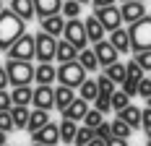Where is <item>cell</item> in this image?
<instances>
[{
	"mask_svg": "<svg viewBox=\"0 0 151 146\" xmlns=\"http://www.w3.org/2000/svg\"><path fill=\"white\" fill-rule=\"evenodd\" d=\"M94 16L96 21L104 26V31H115L122 26V18H120V8L117 5H104V8H94Z\"/></svg>",
	"mask_w": 151,
	"mask_h": 146,
	"instance_id": "ba28073f",
	"label": "cell"
},
{
	"mask_svg": "<svg viewBox=\"0 0 151 146\" xmlns=\"http://www.w3.org/2000/svg\"><path fill=\"white\" fill-rule=\"evenodd\" d=\"M86 146H104V141H102V138H91Z\"/></svg>",
	"mask_w": 151,
	"mask_h": 146,
	"instance_id": "c3c4849f",
	"label": "cell"
},
{
	"mask_svg": "<svg viewBox=\"0 0 151 146\" xmlns=\"http://www.w3.org/2000/svg\"><path fill=\"white\" fill-rule=\"evenodd\" d=\"M138 97H143V99L151 97V76H143V78L138 81Z\"/></svg>",
	"mask_w": 151,
	"mask_h": 146,
	"instance_id": "f35d334b",
	"label": "cell"
},
{
	"mask_svg": "<svg viewBox=\"0 0 151 146\" xmlns=\"http://www.w3.org/2000/svg\"><path fill=\"white\" fill-rule=\"evenodd\" d=\"M11 94V102L18 104V107H29L31 104V89L29 86H13V91H8Z\"/></svg>",
	"mask_w": 151,
	"mask_h": 146,
	"instance_id": "4316f807",
	"label": "cell"
},
{
	"mask_svg": "<svg viewBox=\"0 0 151 146\" xmlns=\"http://www.w3.org/2000/svg\"><path fill=\"white\" fill-rule=\"evenodd\" d=\"M73 99H76V91L70 86H58V89H55V110H60V112H63Z\"/></svg>",
	"mask_w": 151,
	"mask_h": 146,
	"instance_id": "cb8c5ba5",
	"label": "cell"
},
{
	"mask_svg": "<svg viewBox=\"0 0 151 146\" xmlns=\"http://www.w3.org/2000/svg\"><path fill=\"white\" fill-rule=\"evenodd\" d=\"M5 55H8V60H26V63H31V60H34V34L18 37L11 47L5 50Z\"/></svg>",
	"mask_w": 151,
	"mask_h": 146,
	"instance_id": "8992f818",
	"label": "cell"
},
{
	"mask_svg": "<svg viewBox=\"0 0 151 146\" xmlns=\"http://www.w3.org/2000/svg\"><path fill=\"white\" fill-rule=\"evenodd\" d=\"M109 128H112V136H117V138H130V133H133V128L128 123H122L120 117H115L109 123Z\"/></svg>",
	"mask_w": 151,
	"mask_h": 146,
	"instance_id": "4dcf8cb0",
	"label": "cell"
},
{
	"mask_svg": "<svg viewBox=\"0 0 151 146\" xmlns=\"http://www.w3.org/2000/svg\"><path fill=\"white\" fill-rule=\"evenodd\" d=\"M94 136H96V138H102V141H107V138L112 136V128H109V123H107V120H102V123L94 128Z\"/></svg>",
	"mask_w": 151,
	"mask_h": 146,
	"instance_id": "ab89813d",
	"label": "cell"
},
{
	"mask_svg": "<svg viewBox=\"0 0 151 146\" xmlns=\"http://www.w3.org/2000/svg\"><path fill=\"white\" fill-rule=\"evenodd\" d=\"M55 78L60 81V86H70V89H78L89 76L86 71L81 68V63L73 60V63H60V68L55 71Z\"/></svg>",
	"mask_w": 151,
	"mask_h": 146,
	"instance_id": "277c9868",
	"label": "cell"
},
{
	"mask_svg": "<svg viewBox=\"0 0 151 146\" xmlns=\"http://www.w3.org/2000/svg\"><path fill=\"white\" fill-rule=\"evenodd\" d=\"M83 29H86V37H89V42H102L104 39V26L96 21V16H89L86 21H83Z\"/></svg>",
	"mask_w": 151,
	"mask_h": 146,
	"instance_id": "d6986e66",
	"label": "cell"
},
{
	"mask_svg": "<svg viewBox=\"0 0 151 146\" xmlns=\"http://www.w3.org/2000/svg\"><path fill=\"white\" fill-rule=\"evenodd\" d=\"M94 55H96L99 68H107V65H112V63H117V60H120V52L107 42V39H102V42L94 44Z\"/></svg>",
	"mask_w": 151,
	"mask_h": 146,
	"instance_id": "7c38bea8",
	"label": "cell"
},
{
	"mask_svg": "<svg viewBox=\"0 0 151 146\" xmlns=\"http://www.w3.org/2000/svg\"><path fill=\"white\" fill-rule=\"evenodd\" d=\"M96 94H99V89H96V78H86V81L78 86V94H76V97H81V99H86V102H94Z\"/></svg>",
	"mask_w": 151,
	"mask_h": 146,
	"instance_id": "83f0119b",
	"label": "cell"
},
{
	"mask_svg": "<svg viewBox=\"0 0 151 146\" xmlns=\"http://www.w3.org/2000/svg\"><path fill=\"white\" fill-rule=\"evenodd\" d=\"M24 34H26V21H21L11 8L8 11L3 8V13H0V50H8Z\"/></svg>",
	"mask_w": 151,
	"mask_h": 146,
	"instance_id": "6da1fadb",
	"label": "cell"
},
{
	"mask_svg": "<svg viewBox=\"0 0 151 146\" xmlns=\"http://www.w3.org/2000/svg\"><path fill=\"white\" fill-rule=\"evenodd\" d=\"M60 16H63V18H78V16H81V3L65 0V3L60 5Z\"/></svg>",
	"mask_w": 151,
	"mask_h": 146,
	"instance_id": "1f68e13d",
	"label": "cell"
},
{
	"mask_svg": "<svg viewBox=\"0 0 151 146\" xmlns=\"http://www.w3.org/2000/svg\"><path fill=\"white\" fill-rule=\"evenodd\" d=\"M125 73H128V78H133V81H141V78L146 76V73H143V68L138 65L136 60H128V63H125Z\"/></svg>",
	"mask_w": 151,
	"mask_h": 146,
	"instance_id": "836d02e7",
	"label": "cell"
},
{
	"mask_svg": "<svg viewBox=\"0 0 151 146\" xmlns=\"http://www.w3.org/2000/svg\"><path fill=\"white\" fill-rule=\"evenodd\" d=\"M31 104L37 110H47V112L55 110V89L37 84V89H31Z\"/></svg>",
	"mask_w": 151,
	"mask_h": 146,
	"instance_id": "9c48e42d",
	"label": "cell"
},
{
	"mask_svg": "<svg viewBox=\"0 0 151 146\" xmlns=\"http://www.w3.org/2000/svg\"><path fill=\"white\" fill-rule=\"evenodd\" d=\"M55 47H58V39L50 37L45 31L34 34V58L39 63H52L55 60Z\"/></svg>",
	"mask_w": 151,
	"mask_h": 146,
	"instance_id": "52a82bcc",
	"label": "cell"
},
{
	"mask_svg": "<svg viewBox=\"0 0 151 146\" xmlns=\"http://www.w3.org/2000/svg\"><path fill=\"white\" fill-rule=\"evenodd\" d=\"M149 141H151V131H149Z\"/></svg>",
	"mask_w": 151,
	"mask_h": 146,
	"instance_id": "11a10c76",
	"label": "cell"
},
{
	"mask_svg": "<svg viewBox=\"0 0 151 146\" xmlns=\"http://www.w3.org/2000/svg\"><path fill=\"white\" fill-rule=\"evenodd\" d=\"M146 107H151V97H149V99H146Z\"/></svg>",
	"mask_w": 151,
	"mask_h": 146,
	"instance_id": "816d5d0a",
	"label": "cell"
},
{
	"mask_svg": "<svg viewBox=\"0 0 151 146\" xmlns=\"http://www.w3.org/2000/svg\"><path fill=\"white\" fill-rule=\"evenodd\" d=\"M91 138H96V136H94V131H91V128H86V125H81V128L76 131L73 144H76V146H86V144L91 141Z\"/></svg>",
	"mask_w": 151,
	"mask_h": 146,
	"instance_id": "d6a6232c",
	"label": "cell"
},
{
	"mask_svg": "<svg viewBox=\"0 0 151 146\" xmlns=\"http://www.w3.org/2000/svg\"><path fill=\"white\" fill-rule=\"evenodd\" d=\"M104 146H128V138H117V136H109L104 141Z\"/></svg>",
	"mask_w": 151,
	"mask_h": 146,
	"instance_id": "f6af8a7d",
	"label": "cell"
},
{
	"mask_svg": "<svg viewBox=\"0 0 151 146\" xmlns=\"http://www.w3.org/2000/svg\"><path fill=\"white\" fill-rule=\"evenodd\" d=\"M78 63H81V68L86 73H96L99 71V63H96V55H94V50H78Z\"/></svg>",
	"mask_w": 151,
	"mask_h": 146,
	"instance_id": "d4e9b609",
	"label": "cell"
},
{
	"mask_svg": "<svg viewBox=\"0 0 151 146\" xmlns=\"http://www.w3.org/2000/svg\"><path fill=\"white\" fill-rule=\"evenodd\" d=\"M58 131H60V144H73L78 125H76L73 120H65V117H63V123L58 125Z\"/></svg>",
	"mask_w": 151,
	"mask_h": 146,
	"instance_id": "f1b7e54d",
	"label": "cell"
},
{
	"mask_svg": "<svg viewBox=\"0 0 151 146\" xmlns=\"http://www.w3.org/2000/svg\"><path fill=\"white\" fill-rule=\"evenodd\" d=\"M94 8H104V5H115V0H91Z\"/></svg>",
	"mask_w": 151,
	"mask_h": 146,
	"instance_id": "7dc6e473",
	"label": "cell"
},
{
	"mask_svg": "<svg viewBox=\"0 0 151 146\" xmlns=\"http://www.w3.org/2000/svg\"><path fill=\"white\" fill-rule=\"evenodd\" d=\"M120 86H122V91H125L128 97H138V81H133V78H125Z\"/></svg>",
	"mask_w": 151,
	"mask_h": 146,
	"instance_id": "60d3db41",
	"label": "cell"
},
{
	"mask_svg": "<svg viewBox=\"0 0 151 146\" xmlns=\"http://www.w3.org/2000/svg\"><path fill=\"white\" fill-rule=\"evenodd\" d=\"M117 117H120L122 123H128L133 131H136V128H141V110H138L136 104H128L125 110H120V112H117Z\"/></svg>",
	"mask_w": 151,
	"mask_h": 146,
	"instance_id": "603a6c76",
	"label": "cell"
},
{
	"mask_svg": "<svg viewBox=\"0 0 151 146\" xmlns=\"http://www.w3.org/2000/svg\"><path fill=\"white\" fill-rule=\"evenodd\" d=\"M102 120H104V115H102V112H96V110H89V112L83 115V120H81V123H83L86 128H91V131H94V128H96Z\"/></svg>",
	"mask_w": 151,
	"mask_h": 146,
	"instance_id": "e575fe53",
	"label": "cell"
},
{
	"mask_svg": "<svg viewBox=\"0 0 151 146\" xmlns=\"http://www.w3.org/2000/svg\"><path fill=\"white\" fill-rule=\"evenodd\" d=\"M31 146H45V144H31Z\"/></svg>",
	"mask_w": 151,
	"mask_h": 146,
	"instance_id": "db71d44e",
	"label": "cell"
},
{
	"mask_svg": "<svg viewBox=\"0 0 151 146\" xmlns=\"http://www.w3.org/2000/svg\"><path fill=\"white\" fill-rule=\"evenodd\" d=\"M11 11L21 21H31L34 18V3L31 0H11Z\"/></svg>",
	"mask_w": 151,
	"mask_h": 146,
	"instance_id": "7402d4cb",
	"label": "cell"
},
{
	"mask_svg": "<svg viewBox=\"0 0 151 146\" xmlns=\"http://www.w3.org/2000/svg\"><path fill=\"white\" fill-rule=\"evenodd\" d=\"M31 3H34V16H39V21L47 16H58L63 5V0H31Z\"/></svg>",
	"mask_w": 151,
	"mask_h": 146,
	"instance_id": "5bb4252c",
	"label": "cell"
},
{
	"mask_svg": "<svg viewBox=\"0 0 151 146\" xmlns=\"http://www.w3.org/2000/svg\"><path fill=\"white\" fill-rule=\"evenodd\" d=\"M11 120H13V131H26V123H29V107H18V104H13L11 110Z\"/></svg>",
	"mask_w": 151,
	"mask_h": 146,
	"instance_id": "44dd1931",
	"label": "cell"
},
{
	"mask_svg": "<svg viewBox=\"0 0 151 146\" xmlns=\"http://www.w3.org/2000/svg\"><path fill=\"white\" fill-rule=\"evenodd\" d=\"M0 13H3V0H0Z\"/></svg>",
	"mask_w": 151,
	"mask_h": 146,
	"instance_id": "f5cc1de1",
	"label": "cell"
},
{
	"mask_svg": "<svg viewBox=\"0 0 151 146\" xmlns=\"http://www.w3.org/2000/svg\"><path fill=\"white\" fill-rule=\"evenodd\" d=\"M0 131L11 133L13 131V120H11V112H0Z\"/></svg>",
	"mask_w": 151,
	"mask_h": 146,
	"instance_id": "b9f144b4",
	"label": "cell"
},
{
	"mask_svg": "<svg viewBox=\"0 0 151 146\" xmlns=\"http://www.w3.org/2000/svg\"><path fill=\"white\" fill-rule=\"evenodd\" d=\"M109 104H112V110H115V112H120V110H125V107L130 104V97H128L122 89H120V91L115 89V91L109 94Z\"/></svg>",
	"mask_w": 151,
	"mask_h": 146,
	"instance_id": "f546056e",
	"label": "cell"
},
{
	"mask_svg": "<svg viewBox=\"0 0 151 146\" xmlns=\"http://www.w3.org/2000/svg\"><path fill=\"white\" fill-rule=\"evenodd\" d=\"M63 39H65V42H70L76 50H86L89 37H86V29H83V21H81V18H65Z\"/></svg>",
	"mask_w": 151,
	"mask_h": 146,
	"instance_id": "5b68a950",
	"label": "cell"
},
{
	"mask_svg": "<svg viewBox=\"0 0 151 146\" xmlns=\"http://www.w3.org/2000/svg\"><path fill=\"white\" fill-rule=\"evenodd\" d=\"M3 68L8 73V84H13V86H29L34 81V65L26 60H8Z\"/></svg>",
	"mask_w": 151,
	"mask_h": 146,
	"instance_id": "3957f363",
	"label": "cell"
},
{
	"mask_svg": "<svg viewBox=\"0 0 151 146\" xmlns=\"http://www.w3.org/2000/svg\"><path fill=\"white\" fill-rule=\"evenodd\" d=\"M5 86H8V73H5V68L0 65V91H3Z\"/></svg>",
	"mask_w": 151,
	"mask_h": 146,
	"instance_id": "bcb514c9",
	"label": "cell"
},
{
	"mask_svg": "<svg viewBox=\"0 0 151 146\" xmlns=\"http://www.w3.org/2000/svg\"><path fill=\"white\" fill-rule=\"evenodd\" d=\"M47 123H50V112L47 110H31L29 112V123H26V131L29 133H34V131H39V128H45Z\"/></svg>",
	"mask_w": 151,
	"mask_h": 146,
	"instance_id": "ffe728a7",
	"label": "cell"
},
{
	"mask_svg": "<svg viewBox=\"0 0 151 146\" xmlns=\"http://www.w3.org/2000/svg\"><path fill=\"white\" fill-rule=\"evenodd\" d=\"M94 110L102 112V115H107V112L112 110V104H109V94H96V99H94Z\"/></svg>",
	"mask_w": 151,
	"mask_h": 146,
	"instance_id": "d590c367",
	"label": "cell"
},
{
	"mask_svg": "<svg viewBox=\"0 0 151 146\" xmlns=\"http://www.w3.org/2000/svg\"><path fill=\"white\" fill-rule=\"evenodd\" d=\"M143 16H146V3L143 0H125L120 5V18L125 24H136Z\"/></svg>",
	"mask_w": 151,
	"mask_h": 146,
	"instance_id": "8fae6325",
	"label": "cell"
},
{
	"mask_svg": "<svg viewBox=\"0 0 151 146\" xmlns=\"http://www.w3.org/2000/svg\"><path fill=\"white\" fill-rule=\"evenodd\" d=\"M55 65L52 63H39L37 68H34V81L37 84H42V86H52V81H55Z\"/></svg>",
	"mask_w": 151,
	"mask_h": 146,
	"instance_id": "2e32d148",
	"label": "cell"
},
{
	"mask_svg": "<svg viewBox=\"0 0 151 146\" xmlns=\"http://www.w3.org/2000/svg\"><path fill=\"white\" fill-rule=\"evenodd\" d=\"M141 128L149 133L151 131V107H146V110H141Z\"/></svg>",
	"mask_w": 151,
	"mask_h": 146,
	"instance_id": "7bdbcfd3",
	"label": "cell"
},
{
	"mask_svg": "<svg viewBox=\"0 0 151 146\" xmlns=\"http://www.w3.org/2000/svg\"><path fill=\"white\" fill-rule=\"evenodd\" d=\"M128 37H130V50L133 52L151 50V16L146 13L143 18H138L136 24H130Z\"/></svg>",
	"mask_w": 151,
	"mask_h": 146,
	"instance_id": "7a4b0ae2",
	"label": "cell"
},
{
	"mask_svg": "<svg viewBox=\"0 0 151 146\" xmlns=\"http://www.w3.org/2000/svg\"><path fill=\"white\" fill-rule=\"evenodd\" d=\"M63 29H65V18H63L60 13L58 16H47V18H42V31L45 34H50V37H63Z\"/></svg>",
	"mask_w": 151,
	"mask_h": 146,
	"instance_id": "9a60e30c",
	"label": "cell"
},
{
	"mask_svg": "<svg viewBox=\"0 0 151 146\" xmlns=\"http://www.w3.org/2000/svg\"><path fill=\"white\" fill-rule=\"evenodd\" d=\"M96 89H99V94H112L117 86H115V84L107 78L104 73H99V76H96Z\"/></svg>",
	"mask_w": 151,
	"mask_h": 146,
	"instance_id": "8d00e7d4",
	"label": "cell"
},
{
	"mask_svg": "<svg viewBox=\"0 0 151 146\" xmlns=\"http://www.w3.org/2000/svg\"><path fill=\"white\" fill-rule=\"evenodd\" d=\"M146 146H151V141H149V144H146Z\"/></svg>",
	"mask_w": 151,
	"mask_h": 146,
	"instance_id": "9f6ffc18",
	"label": "cell"
},
{
	"mask_svg": "<svg viewBox=\"0 0 151 146\" xmlns=\"http://www.w3.org/2000/svg\"><path fill=\"white\" fill-rule=\"evenodd\" d=\"M3 144H8V133H3V131H0V146H3Z\"/></svg>",
	"mask_w": 151,
	"mask_h": 146,
	"instance_id": "681fc988",
	"label": "cell"
},
{
	"mask_svg": "<svg viewBox=\"0 0 151 146\" xmlns=\"http://www.w3.org/2000/svg\"><path fill=\"white\" fill-rule=\"evenodd\" d=\"M76 3H81V5H83V3H91V0H76Z\"/></svg>",
	"mask_w": 151,
	"mask_h": 146,
	"instance_id": "f907efd6",
	"label": "cell"
},
{
	"mask_svg": "<svg viewBox=\"0 0 151 146\" xmlns=\"http://www.w3.org/2000/svg\"><path fill=\"white\" fill-rule=\"evenodd\" d=\"M107 42L112 44V47H115V50H117V52H130V37H128V31L122 29H115V31H109V39H107Z\"/></svg>",
	"mask_w": 151,
	"mask_h": 146,
	"instance_id": "e0dca14e",
	"label": "cell"
},
{
	"mask_svg": "<svg viewBox=\"0 0 151 146\" xmlns=\"http://www.w3.org/2000/svg\"><path fill=\"white\" fill-rule=\"evenodd\" d=\"M104 76L115 84V86H117V84H122V81L128 78V73H125V63H120V60H117V63L107 65V68H104Z\"/></svg>",
	"mask_w": 151,
	"mask_h": 146,
	"instance_id": "484cf974",
	"label": "cell"
},
{
	"mask_svg": "<svg viewBox=\"0 0 151 146\" xmlns=\"http://www.w3.org/2000/svg\"><path fill=\"white\" fill-rule=\"evenodd\" d=\"M78 58V50H76L70 42H65V39H58V47H55V60L58 63H73Z\"/></svg>",
	"mask_w": 151,
	"mask_h": 146,
	"instance_id": "ac0fdd59",
	"label": "cell"
},
{
	"mask_svg": "<svg viewBox=\"0 0 151 146\" xmlns=\"http://www.w3.org/2000/svg\"><path fill=\"white\" fill-rule=\"evenodd\" d=\"M11 107H13V102H11V94L3 89V91H0V112H8Z\"/></svg>",
	"mask_w": 151,
	"mask_h": 146,
	"instance_id": "ee69618b",
	"label": "cell"
},
{
	"mask_svg": "<svg viewBox=\"0 0 151 146\" xmlns=\"http://www.w3.org/2000/svg\"><path fill=\"white\" fill-rule=\"evenodd\" d=\"M143 68V73H151V50H143V52H136V58H133Z\"/></svg>",
	"mask_w": 151,
	"mask_h": 146,
	"instance_id": "74e56055",
	"label": "cell"
},
{
	"mask_svg": "<svg viewBox=\"0 0 151 146\" xmlns=\"http://www.w3.org/2000/svg\"><path fill=\"white\" fill-rule=\"evenodd\" d=\"M122 3H125V0H122Z\"/></svg>",
	"mask_w": 151,
	"mask_h": 146,
	"instance_id": "680465c9",
	"label": "cell"
},
{
	"mask_svg": "<svg viewBox=\"0 0 151 146\" xmlns=\"http://www.w3.org/2000/svg\"><path fill=\"white\" fill-rule=\"evenodd\" d=\"M31 144H45V146H58L60 144V131H58V123H47L45 128L31 133Z\"/></svg>",
	"mask_w": 151,
	"mask_h": 146,
	"instance_id": "30bf717a",
	"label": "cell"
},
{
	"mask_svg": "<svg viewBox=\"0 0 151 146\" xmlns=\"http://www.w3.org/2000/svg\"><path fill=\"white\" fill-rule=\"evenodd\" d=\"M86 112H89V102H86V99H81V97H76L73 102L63 110V117H65V120H73V123H81Z\"/></svg>",
	"mask_w": 151,
	"mask_h": 146,
	"instance_id": "4fadbf2b",
	"label": "cell"
},
{
	"mask_svg": "<svg viewBox=\"0 0 151 146\" xmlns=\"http://www.w3.org/2000/svg\"><path fill=\"white\" fill-rule=\"evenodd\" d=\"M3 146H8V144H3Z\"/></svg>",
	"mask_w": 151,
	"mask_h": 146,
	"instance_id": "6f0895ef",
	"label": "cell"
}]
</instances>
